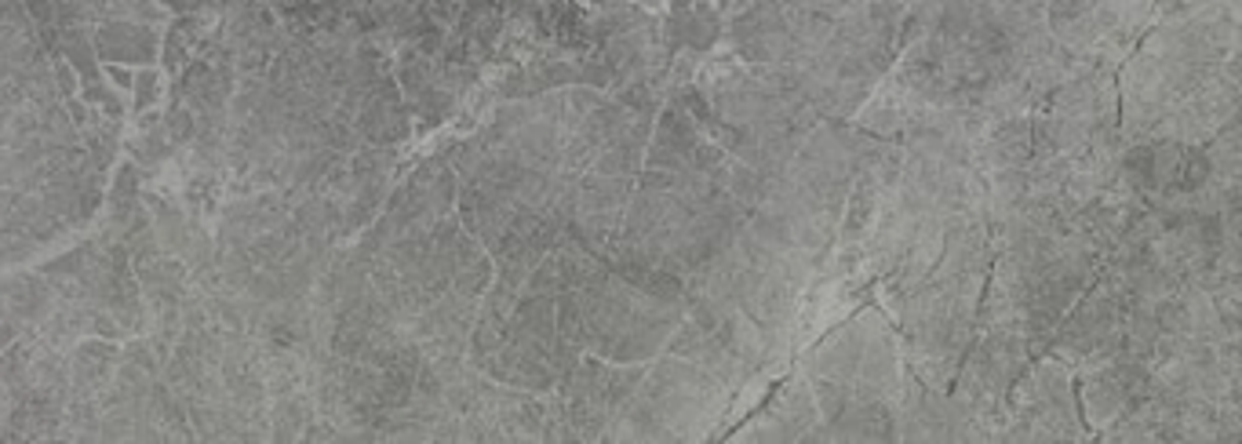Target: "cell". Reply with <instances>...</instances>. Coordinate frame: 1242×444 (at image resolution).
<instances>
[{"instance_id":"cell-1","label":"cell","mask_w":1242,"mask_h":444,"mask_svg":"<svg viewBox=\"0 0 1242 444\" xmlns=\"http://www.w3.org/2000/svg\"><path fill=\"white\" fill-rule=\"evenodd\" d=\"M863 339H868V310L857 314L853 321L838 325L835 332H827L820 343L809 350L802 361V375L805 379H842L853 383L857 379V364L863 354Z\"/></svg>"},{"instance_id":"cell-2","label":"cell","mask_w":1242,"mask_h":444,"mask_svg":"<svg viewBox=\"0 0 1242 444\" xmlns=\"http://www.w3.org/2000/svg\"><path fill=\"white\" fill-rule=\"evenodd\" d=\"M667 26H664V48L670 55L678 52H697L708 55L718 37H722V15L718 4H670L667 8Z\"/></svg>"},{"instance_id":"cell-3","label":"cell","mask_w":1242,"mask_h":444,"mask_svg":"<svg viewBox=\"0 0 1242 444\" xmlns=\"http://www.w3.org/2000/svg\"><path fill=\"white\" fill-rule=\"evenodd\" d=\"M634 197V179H609V175H579V201L576 215L590 212H623L626 201Z\"/></svg>"},{"instance_id":"cell-4","label":"cell","mask_w":1242,"mask_h":444,"mask_svg":"<svg viewBox=\"0 0 1242 444\" xmlns=\"http://www.w3.org/2000/svg\"><path fill=\"white\" fill-rule=\"evenodd\" d=\"M631 117H634V113H626L617 99H606L601 106H595V110L587 113L576 135H579V139H587L601 153V150H609V146L623 143L626 128H631Z\"/></svg>"},{"instance_id":"cell-5","label":"cell","mask_w":1242,"mask_h":444,"mask_svg":"<svg viewBox=\"0 0 1242 444\" xmlns=\"http://www.w3.org/2000/svg\"><path fill=\"white\" fill-rule=\"evenodd\" d=\"M157 48V37L150 30L128 26V22H113L99 33V52L110 55V59H135V62H150Z\"/></svg>"},{"instance_id":"cell-6","label":"cell","mask_w":1242,"mask_h":444,"mask_svg":"<svg viewBox=\"0 0 1242 444\" xmlns=\"http://www.w3.org/2000/svg\"><path fill=\"white\" fill-rule=\"evenodd\" d=\"M642 164H645V150H637V146H631V143H617V146H609V150L598 153V161L590 172L609 175V179H637Z\"/></svg>"},{"instance_id":"cell-7","label":"cell","mask_w":1242,"mask_h":444,"mask_svg":"<svg viewBox=\"0 0 1242 444\" xmlns=\"http://www.w3.org/2000/svg\"><path fill=\"white\" fill-rule=\"evenodd\" d=\"M809 386H813V401H816L820 419H824V426L835 423L853 401V386L842 379H809Z\"/></svg>"},{"instance_id":"cell-8","label":"cell","mask_w":1242,"mask_h":444,"mask_svg":"<svg viewBox=\"0 0 1242 444\" xmlns=\"http://www.w3.org/2000/svg\"><path fill=\"white\" fill-rule=\"evenodd\" d=\"M493 259H474L471 266H463V270H455V277H452V284H449V292H455L460 295V299H482V295L488 292V284H493Z\"/></svg>"},{"instance_id":"cell-9","label":"cell","mask_w":1242,"mask_h":444,"mask_svg":"<svg viewBox=\"0 0 1242 444\" xmlns=\"http://www.w3.org/2000/svg\"><path fill=\"white\" fill-rule=\"evenodd\" d=\"M413 110H416V117H419V128H434V124H441L444 117H452V113H455V95H449V91H441L434 84V88L419 91Z\"/></svg>"},{"instance_id":"cell-10","label":"cell","mask_w":1242,"mask_h":444,"mask_svg":"<svg viewBox=\"0 0 1242 444\" xmlns=\"http://www.w3.org/2000/svg\"><path fill=\"white\" fill-rule=\"evenodd\" d=\"M135 91H139V95H135V106L139 110H146L150 106V102L157 99V73H139V81H135Z\"/></svg>"},{"instance_id":"cell-11","label":"cell","mask_w":1242,"mask_h":444,"mask_svg":"<svg viewBox=\"0 0 1242 444\" xmlns=\"http://www.w3.org/2000/svg\"><path fill=\"white\" fill-rule=\"evenodd\" d=\"M168 132H172V139H176V143H187V139H190V132H193L190 113H187V110H172V113H168Z\"/></svg>"},{"instance_id":"cell-12","label":"cell","mask_w":1242,"mask_h":444,"mask_svg":"<svg viewBox=\"0 0 1242 444\" xmlns=\"http://www.w3.org/2000/svg\"><path fill=\"white\" fill-rule=\"evenodd\" d=\"M110 77H113V84H117V88H132L135 84V77L128 70H121V66H110Z\"/></svg>"},{"instance_id":"cell-13","label":"cell","mask_w":1242,"mask_h":444,"mask_svg":"<svg viewBox=\"0 0 1242 444\" xmlns=\"http://www.w3.org/2000/svg\"><path fill=\"white\" fill-rule=\"evenodd\" d=\"M300 124L306 128V121H300ZM303 128H300V135H303ZM292 146H295V150H306V139H292Z\"/></svg>"}]
</instances>
